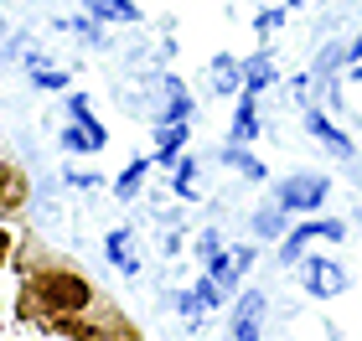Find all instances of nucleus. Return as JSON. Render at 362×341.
<instances>
[{
    "mask_svg": "<svg viewBox=\"0 0 362 341\" xmlns=\"http://www.w3.org/2000/svg\"><path fill=\"white\" fill-rule=\"evenodd\" d=\"M187 119H176V124H160L156 129V166H176V155H181V145H187Z\"/></svg>",
    "mask_w": 362,
    "mask_h": 341,
    "instance_id": "obj_10",
    "label": "nucleus"
},
{
    "mask_svg": "<svg viewBox=\"0 0 362 341\" xmlns=\"http://www.w3.org/2000/svg\"><path fill=\"white\" fill-rule=\"evenodd\" d=\"M145 176H151V160H129V166L119 171V176H114V197H135V191L145 186Z\"/></svg>",
    "mask_w": 362,
    "mask_h": 341,
    "instance_id": "obj_15",
    "label": "nucleus"
},
{
    "mask_svg": "<svg viewBox=\"0 0 362 341\" xmlns=\"http://www.w3.org/2000/svg\"><path fill=\"white\" fill-rule=\"evenodd\" d=\"M305 295H316V300H332L347 289V269L337 264V258H305Z\"/></svg>",
    "mask_w": 362,
    "mask_h": 341,
    "instance_id": "obj_5",
    "label": "nucleus"
},
{
    "mask_svg": "<svg viewBox=\"0 0 362 341\" xmlns=\"http://www.w3.org/2000/svg\"><path fill=\"white\" fill-rule=\"evenodd\" d=\"M166 93H171V99H166V114H160V124H176V119H192V93H187V88H181V83H176V78H171V83H166Z\"/></svg>",
    "mask_w": 362,
    "mask_h": 341,
    "instance_id": "obj_18",
    "label": "nucleus"
},
{
    "mask_svg": "<svg viewBox=\"0 0 362 341\" xmlns=\"http://www.w3.org/2000/svg\"><path fill=\"white\" fill-rule=\"evenodd\" d=\"M11 186V166H0V191H6Z\"/></svg>",
    "mask_w": 362,
    "mask_h": 341,
    "instance_id": "obj_27",
    "label": "nucleus"
},
{
    "mask_svg": "<svg viewBox=\"0 0 362 341\" xmlns=\"http://www.w3.org/2000/svg\"><path fill=\"white\" fill-rule=\"evenodd\" d=\"M279 21H285V11H264V16L254 21V31H259V37H269V31H274Z\"/></svg>",
    "mask_w": 362,
    "mask_h": 341,
    "instance_id": "obj_22",
    "label": "nucleus"
},
{
    "mask_svg": "<svg viewBox=\"0 0 362 341\" xmlns=\"http://www.w3.org/2000/svg\"><path fill=\"white\" fill-rule=\"evenodd\" d=\"M26 300H37L47 316H83L93 305V285L73 269H42L26 285Z\"/></svg>",
    "mask_w": 362,
    "mask_h": 341,
    "instance_id": "obj_1",
    "label": "nucleus"
},
{
    "mask_svg": "<svg viewBox=\"0 0 362 341\" xmlns=\"http://www.w3.org/2000/svg\"><path fill=\"white\" fill-rule=\"evenodd\" d=\"M233 140H238V145L259 140V93H254V88H238V109H233Z\"/></svg>",
    "mask_w": 362,
    "mask_h": 341,
    "instance_id": "obj_7",
    "label": "nucleus"
},
{
    "mask_svg": "<svg viewBox=\"0 0 362 341\" xmlns=\"http://www.w3.org/2000/svg\"><path fill=\"white\" fill-rule=\"evenodd\" d=\"M305 129H310V135H316V140H321V145H326V150H332V155H341V160H352V140L341 135V129H337L332 119H326L321 109H305Z\"/></svg>",
    "mask_w": 362,
    "mask_h": 341,
    "instance_id": "obj_6",
    "label": "nucleus"
},
{
    "mask_svg": "<svg viewBox=\"0 0 362 341\" xmlns=\"http://www.w3.org/2000/svg\"><path fill=\"white\" fill-rule=\"evenodd\" d=\"M83 6L98 16V21H119V26H135V21H140V6H135V0H83Z\"/></svg>",
    "mask_w": 362,
    "mask_h": 341,
    "instance_id": "obj_14",
    "label": "nucleus"
},
{
    "mask_svg": "<svg viewBox=\"0 0 362 341\" xmlns=\"http://www.w3.org/2000/svg\"><path fill=\"white\" fill-rule=\"evenodd\" d=\"M197 160L192 155H176V197H197Z\"/></svg>",
    "mask_w": 362,
    "mask_h": 341,
    "instance_id": "obj_21",
    "label": "nucleus"
},
{
    "mask_svg": "<svg viewBox=\"0 0 362 341\" xmlns=\"http://www.w3.org/2000/svg\"><path fill=\"white\" fill-rule=\"evenodd\" d=\"M274 83V68H269V57L264 52H254L249 62H243V88H254V93H264Z\"/></svg>",
    "mask_w": 362,
    "mask_h": 341,
    "instance_id": "obj_17",
    "label": "nucleus"
},
{
    "mask_svg": "<svg viewBox=\"0 0 362 341\" xmlns=\"http://www.w3.org/2000/svg\"><path fill=\"white\" fill-rule=\"evenodd\" d=\"M347 238V222H337V217H326V222H300V227H290L285 238H279V264H300L310 243H341Z\"/></svg>",
    "mask_w": 362,
    "mask_h": 341,
    "instance_id": "obj_2",
    "label": "nucleus"
},
{
    "mask_svg": "<svg viewBox=\"0 0 362 341\" xmlns=\"http://www.w3.org/2000/svg\"><path fill=\"white\" fill-rule=\"evenodd\" d=\"M212 305H223V289H218L212 274H202V280L181 295V311H187V316H202V311H212Z\"/></svg>",
    "mask_w": 362,
    "mask_h": 341,
    "instance_id": "obj_11",
    "label": "nucleus"
},
{
    "mask_svg": "<svg viewBox=\"0 0 362 341\" xmlns=\"http://www.w3.org/2000/svg\"><path fill=\"white\" fill-rule=\"evenodd\" d=\"M254 269V249H218V253H207V274L218 280L223 295H233L238 280Z\"/></svg>",
    "mask_w": 362,
    "mask_h": 341,
    "instance_id": "obj_4",
    "label": "nucleus"
},
{
    "mask_svg": "<svg viewBox=\"0 0 362 341\" xmlns=\"http://www.w3.org/2000/svg\"><path fill=\"white\" fill-rule=\"evenodd\" d=\"M62 150H104V145H98L93 140V129H83V124H68V129H62Z\"/></svg>",
    "mask_w": 362,
    "mask_h": 341,
    "instance_id": "obj_20",
    "label": "nucleus"
},
{
    "mask_svg": "<svg viewBox=\"0 0 362 341\" xmlns=\"http://www.w3.org/2000/svg\"><path fill=\"white\" fill-rule=\"evenodd\" d=\"M37 88H68V73H52V68H42V73H37Z\"/></svg>",
    "mask_w": 362,
    "mask_h": 341,
    "instance_id": "obj_23",
    "label": "nucleus"
},
{
    "mask_svg": "<svg viewBox=\"0 0 362 341\" xmlns=\"http://www.w3.org/2000/svg\"><path fill=\"white\" fill-rule=\"evenodd\" d=\"M212 88H218V93H238V88H243V62H238L233 52H218V57H212Z\"/></svg>",
    "mask_w": 362,
    "mask_h": 341,
    "instance_id": "obj_13",
    "label": "nucleus"
},
{
    "mask_svg": "<svg viewBox=\"0 0 362 341\" xmlns=\"http://www.w3.org/2000/svg\"><path fill=\"white\" fill-rule=\"evenodd\" d=\"M326 191H332V181H326V176L300 171V176H285L274 197H279V207H290V213H316V207L326 202Z\"/></svg>",
    "mask_w": 362,
    "mask_h": 341,
    "instance_id": "obj_3",
    "label": "nucleus"
},
{
    "mask_svg": "<svg viewBox=\"0 0 362 341\" xmlns=\"http://www.w3.org/2000/svg\"><path fill=\"white\" fill-rule=\"evenodd\" d=\"M68 114H73V119L83 124V129H93V140H98V145L109 140V135H104V124H98L93 114H88V99H83V93H68Z\"/></svg>",
    "mask_w": 362,
    "mask_h": 341,
    "instance_id": "obj_19",
    "label": "nucleus"
},
{
    "mask_svg": "<svg viewBox=\"0 0 362 341\" xmlns=\"http://www.w3.org/2000/svg\"><path fill=\"white\" fill-rule=\"evenodd\" d=\"M259 316H264V295L249 289V295L238 300V316H233V341H254L259 336Z\"/></svg>",
    "mask_w": 362,
    "mask_h": 341,
    "instance_id": "obj_9",
    "label": "nucleus"
},
{
    "mask_svg": "<svg viewBox=\"0 0 362 341\" xmlns=\"http://www.w3.org/2000/svg\"><path fill=\"white\" fill-rule=\"evenodd\" d=\"M254 233H259V238H285V233H290V207H279V197L264 202V207L254 213Z\"/></svg>",
    "mask_w": 362,
    "mask_h": 341,
    "instance_id": "obj_12",
    "label": "nucleus"
},
{
    "mask_svg": "<svg viewBox=\"0 0 362 341\" xmlns=\"http://www.w3.org/2000/svg\"><path fill=\"white\" fill-rule=\"evenodd\" d=\"M218 249H223V238H218V233H212V227H207V233H202V238H197V253H202V258H207V253H218Z\"/></svg>",
    "mask_w": 362,
    "mask_h": 341,
    "instance_id": "obj_24",
    "label": "nucleus"
},
{
    "mask_svg": "<svg viewBox=\"0 0 362 341\" xmlns=\"http://www.w3.org/2000/svg\"><path fill=\"white\" fill-rule=\"evenodd\" d=\"M223 160H228V166H233V171L243 176V181H264V176H269V171H264V166H259V160H254L249 150H243V145H238V140H233V145H228V150H223Z\"/></svg>",
    "mask_w": 362,
    "mask_h": 341,
    "instance_id": "obj_16",
    "label": "nucleus"
},
{
    "mask_svg": "<svg viewBox=\"0 0 362 341\" xmlns=\"http://www.w3.org/2000/svg\"><path fill=\"white\" fill-rule=\"evenodd\" d=\"M6 258H11V227L0 222V269H6Z\"/></svg>",
    "mask_w": 362,
    "mask_h": 341,
    "instance_id": "obj_25",
    "label": "nucleus"
},
{
    "mask_svg": "<svg viewBox=\"0 0 362 341\" xmlns=\"http://www.w3.org/2000/svg\"><path fill=\"white\" fill-rule=\"evenodd\" d=\"M347 57H352V62H362V37L352 42V52H347Z\"/></svg>",
    "mask_w": 362,
    "mask_h": 341,
    "instance_id": "obj_26",
    "label": "nucleus"
},
{
    "mask_svg": "<svg viewBox=\"0 0 362 341\" xmlns=\"http://www.w3.org/2000/svg\"><path fill=\"white\" fill-rule=\"evenodd\" d=\"M104 253H109V264L119 269V274H135V269H140V253H135V233H129V227H114V233L104 238Z\"/></svg>",
    "mask_w": 362,
    "mask_h": 341,
    "instance_id": "obj_8",
    "label": "nucleus"
}]
</instances>
